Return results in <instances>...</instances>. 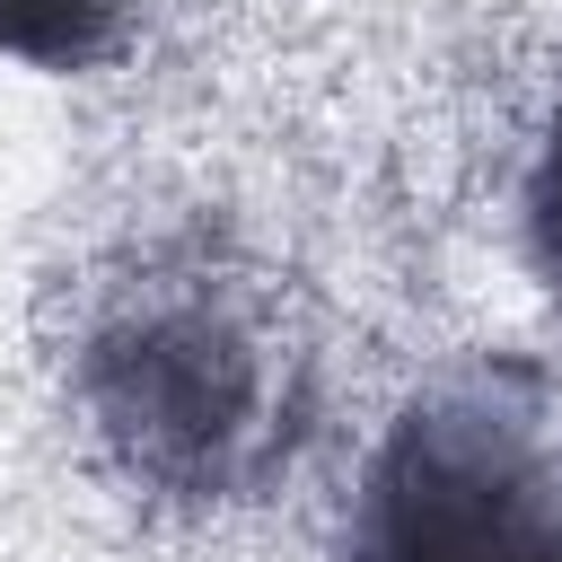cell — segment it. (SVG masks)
<instances>
[{
  "label": "cell",
  "mask_w": 562,
  "mask_h": 562,
  "mask_svg": "<svg viewBox=\"0 0 562 562\" xmlns=\"http://www.w3.org/2000/svg\"><path fill=\"white\" fill-rule=\"evenodd\" d=\"M70 404L132 492L228 509L290 474L316 422V351L255 255L211 228H167L88 281Z\"/></svg>",
  "instance_id": "cell-1"
},
{
  "label": "cell",
  "mask_w": 562,
  "mask_h": 562,
  "mask_svg": "<svg viewBox=\"0 0 562 562\" xmlns=\"http://www.w3.org/2000/svg\"><path fill=\"white\" fill-rule=\"evenodd\" d=\"M342 562H562V404L527 360L422 386L351 501Z\"/></svg>",
  "instance_id": "cell-2"
},
{
  "label": "cell",
  "mask_w": 562,
  "mask_h": 562,
  "mask_svg": "<svg viewBox=\"0 0 562 562\" xmlns=\"http://www.w3.org/2000/svg\"><path fill=\"white\" fill-rule=\"evenodd\" d=\"M132 0H0V61L35 70H88L114 53Z\"/></svg>",
  "instance_id": "cell-3"
},
{
  "label": "cell",
  "mask_w": 562,
  "mask_h": 562,
  "mask_svg": "<svg viewBox=\"0 0 562 562\" xmlns=\"http://www.w3.org/2000/svg\"><path fill=\"white\" fill-rule=\"evenodd\" d=\"M527 255H536L544 290L562 299V105H553L544 149H536V167H527Z\"/></svg>",
  "instance_id": "cell-4"
}]
</instances>
